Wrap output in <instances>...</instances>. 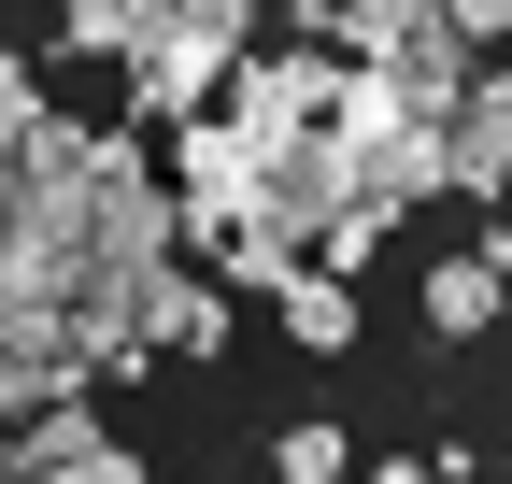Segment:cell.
I'll return each instance as SVG.
<instances>
[{"label":"cell","instance_id":"cell-16","mask_svg":"<svg viewBox=\"0 0 512 484\" xmlns=\"http://www.w3.org/2000/svg\"><path fill=\"white\" fill-rule=\"evenodd\" d=\"M370 484H441V470L427 456H370Z\"/></svg>","mask_w":512,"mask_h":484},{"label":"cell","instance_id":"cell-6","mask_svg":"<svg viewBox=\"0 0 512 484\" xmlns=\"http://www.w3.org/2000/svg\"><path fill=\"white\" fill-rule=\"evenodd\" d=\"M0 456H15L29 484H72V470L100 456V413H86V385H72V399H43L29 428H0Z\"/></svg>","mask_w":512,"mask_h":484},{"label":"cell","instance_id":"cell-17","mask_svg":"<svg viewBox=\"0 0 512 484\" xmlns=\"http://www.w3.org/2000/svg\"><path fill=\"white\" fill-rule=\"evenodd\" d=\"M484 271H498V285H512V228H484Z\"/></svg>","mask_w":512,"mask_h":484},{"label":"cell","instance_id":"cell-5","mask_svg":"<svg viewBox=\"0 0 512 484\" xmlns=\"http://www.w3.org/2000/svg\"><path fill=\"white\" fill-rule=\"evenodd\" d=\"M143 342H157V356H228V285L171 257V271L143 285Z\"/></svg>","mask_w":512,"mask_h":484},{"label":"cell","instance_id":"cell-12","mask_svg":"<svg viewBox=\"0 0 512 484\" xmlns=\"http://www.w3.org/2000/svg\"><path fill=\"white\" fill-rule=\"evenodd\" d=\"M342 470H356V442L328 428V413H299V428L271 442V484H342Z\"/></svg>","mask_w":512,"mask_h":484},{"label":"cell","instance_id":"cell-2","mask_svg":"<svg viewBox=\"0 0 512 484\" xmlns=\"http://www.w3.org/2000/svg\"><path fill=\"white\" fill-rule=\"evenodd\" d=\"M342 114V57H313V43H285V57H242L228 72V129L271 157V143H313Z\"/></svg>","mask_w":512,"mask_h":484},{"label":"cell","instance_id":"cell-9","mask_svg":"<svg viewBox=\"0 0 512 484\" xmlns=\"http://www.w3.org/2000/svg\"><path fill=\"white\" fill-rule=\"evenodd\" d=\"M57 43L72 57H143L157 43V0H57Z\"/></svg>","mask_w":512,"mask_h":484},{"label":"cell","instance_id":"cell-19","mask_svg":"<svg viewBox=\"0 0 512 484\" xmlns=\"http://www.w3.org/2000/svg\"><path fill=\"white\" fill-rule=\"evenodd\" d=\"M0 484H29V470H15V456H0Z\"/></svg>","mask_w":512,"mask_h":484},{"label":"cell","instance_id":"cell-10","mask_svg":"<svg viewBox=\"0 0 512 484\" xmlns=\"http://www.w3.org/2000/svg\"><path fill=\"white\" fill-rule=\"evenodd\" d=\"M427 29H456V0H342V43H356V57H399V43H427Z\"/></svg>","mask_w":512,"mask_h":484},{"label":"cell","instance_id":"cell-13","mask_svg":"<svg viewBox=\"0 0 512 484\" xmlns=\"http://www.w3.org/2000/svg\"><path fill=\"white\" fill-rule=\"evenodd\" d=\"M228 43V57H256V0H157V43Z\"/></svg>","mask_w":512,"mask_h":484},{"label":"cell","instance_id":"cell-4","mask_svg":"<svg viewBox=\"0 0 512 484\" xmlns=\"http://www.w3.org/2000/svg\"><path fill=\"white\" fill-rule=\"evenodd\" d=\"M441 186H456V143H441V129L356 143V200H370V214H413V200H441Z\"/></svg>","mask_w":512,"mask_h":484},{"label":"cell","instance_id":"cell-14","mask_svg":"<svg viewBox=\"0 0 512 484\" xmlns=\"http://www.w3.org/2000/svg\"><path fill=\"white\" fill-rule=\"evenodd\" d=\"M29 114H43V86H29V57H0V157L29 143Z\"/></svg>","mask_w":512,"mask_h":484},{"label":"cell","instance_id":"cell-1","mask_svg":"<svg viewBox=\"0 0 512 484\" xmlns=\"http://www.w3.org/2000/svg\"><path fill=\"white\" fill-rule=\"evenodd\" d=\"M256 186H271V157H256L228 114H200V129H171V200H185V242H242L256 228Z\"/></svg>","mask_w":512,"mask_h":484},{"label":"cell","instance_id":"cell-7","mask_svg":"<svg viewBox=\"0 0 512 484\" xmlns=\"http://www.w3.org/2000/svg\"><path fill=\"white\" fill-rule=\"evenodd\" d=\"M498 314H512V285H498L484 257H441V271H427V328H441V342H484Z\"/></svg>","mask_w":512,"mask_h":484},{"label":"cell","instance_id":"cell-18","mask_svg":"<svg viewBox=\"0 0 512 484\" xmlns=\"http://www.w3.org/2000/svg\"><path fill=\"white\" fill-rule=\"evenodd\" d=\"M0 242H15V157H0Z\"/></svg>","mask_w":512,"mask_h":484},{"label":"cell","instance_id":"cell-8","mask_svg":"<svg viewBox=\"0 0 512 484\" xmlns=\"http://www.w3.org/2000/svg\"><path fill=\"white\" fill-rule=\"evenodd\" d=\"M271 314H285V342H299V356H356V285H342V271H299Z\"/></svg>","mask_w":512,"mask_h":484},{"label":"cell","instance_id":"cell-3","mask_svg":"<svg viewBox=\"0 0 512 484\" xmlns=\"http://www.w3.org/2000/svg\"><path fill=\"white\" fill-rule=\"evenodd\" d=\"M441 143H456V186H470V200L512 186V57L470 72V100H456V129H441Z\"/></svg>","mask_w":512,"mask_h":484},{"label":"cell","instance_id":"cell-11","mask_svg":"<svg viewBox=\"0 0 512 484\" xmlns=\"http://www.w3.org/2000/svg\"><path fill=\"white\" fill-rule=\"evenodd\" d=\"M313 257H299V242H271V228H242V242H214V285H242V299H285Z\"/></svg>","mask_w":512,"mask_h":484},{"label":"cell","instance_id":"cell-15","mask_svg":"<svg viewBox=\"0 0 512 484\" xmlns=\"http://www.w3.org/2000/svg\"><path fill=\"white\" fill-rule=\"evenodd\" d=\"M72 484H143V456H128V442H100V456H86Z\"/></svg>","mask_w":512,"mask_h":484}]
</instances>
